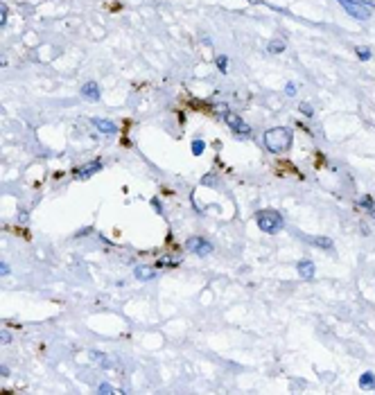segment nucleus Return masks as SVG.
<instances>
[{
  "mask_svg": "<svg viewBox=\"0 0 375 395\" xmlns=\"http://www.w3.org/2000/svg\"><path fill=\"white\" fill-rule=\"evenodd\" d=\"M262 140H264V147H267L269 152L280 154V152H285V149H290L292 131L290 129H285V126H274V129H269V131H264Z\"/></svg>",
  "mask_w": 375,
  "mask_h": 395,
  "instance_id": "1",
  "label": "nucleus"
},
{
  "mask_svg": "<svg viewBox=\"0 0 375 395\" xmlns=\"http://www.w3.org/2000/svg\"><path fill=\"white\" fill-rule=\"evenodd\" d=\"M256 221H258V226H260V231L269 233V235L278 233L285 226V221H283V217H280L278 210H260L256 215Z\"/></svg>",
  "mask_w": 375,
  "mask_h": 395,
  "instance_id": "2",
  "label": "nucleus"
},
{
  "mask_svg": "<svg viewBox=\"0 0 375 395\" xmlns=\"http://www.w3.org/2000/svg\"><path fill=\"white\" fill-rule=\"evenodd\" d=\"M339 5L346 9V12L353 16V18H359V20H366L371 16V9L366 5H362L359 0H337Z\"/></svg>",
  "mask_w": 375,
  "mask_h": 395,
  "instance_id": "3",
  "label": "nucleus"
},
{
  "mask_svg": "<svg viewBox=\"0 0 375 395\" xmlns=\"http://www.w3.org/2000/svg\"><path fill=\"white\" fill-rule=\"evenodd\" d=\"M185 251L188 253H197V255H208L212 253V244L204 237H190L188 242H185Z\"/></svg>",
  "mask_w": 375,
  "mask_h": 395,
  "instance_id": "4",
  "label": "nucleus"
},
{
  "mask_svg": "<svg viewBox=\"0 0 375 395\" xmlns=\"http://www.w3.org/2000/svg\"><path fill=\"white\" fill-rule=\"evenodd\" d=\"M224 120H226V125L233 129V131L237 133V136H249L251 133V126L244 122L240 115H235V113H230V111H226L224 113Z\"/></svg>",
  "mask_w": 375,
  "mask_h": 395,
  "instance_id": "5",
  "label": "nucleus"
},
{
  "mask_svg": "<svg viewBox=\"0 0 375 395\" xmlns=\"http://www.w3.org/2000/svg\"><path fill=\"white\" fill-rule=\"evenodd\" d=\"M99 170H102V160H93V163L84 165V167H75L73 176L77 178V181H86V178H91L93 174H98Z\"/></svg>",
  "mask_w": 375,
  "mask_h": 395,
  "instance_id": "6",
  "label": "nucleus"
},
{
  "mask_svg": "<svg viewBox=\"0 0 375 395\" xmlns=\"http://www.w3.org/2000/svg\"><path fill=\"white\" fill-rule=\"evenodd\" d=\"M93 125L98 126V131H99V133H109V136H113V133H118V126L113 125L111 120L95 118V120H93Z\"/></svg>",
  "mask_w": 375,
  "mask_h": 395,
  "instance_id": "7",
  "label": "nucleus"
},
{
  "mask_svg": "<svg viewBox=\"0 0 375 395\" xmlns=\"http://www.w3.org/2000/svg\"><path fill=\"white\" fill-rule=\"evenodd\" d=\"M82 95H84L86 99H91V102H98L99 99V86L95 84V81H86V84L82 86Z\"/></svg>",
  "mask_w": 375,
  "mask_h": 395,
  "instance_id": "8",
  "label": "nucleus"
},
{
  "mask_svg": "<svg viewBox=\"0 0 375 395\" xmlns=\"http://www.w3.org/2000/svg\"><path fill=\"white\" fill-rule=\"evenodd\" d=\"M296 271H298V276H301V278L312 280V278H314V262H310V260H301V262L296 264Z\"/></svg>",
  "mask_w": 375,
  "mask_h": 395,
  "instance_id": "9",
  "label": "nucleus"
},
{
  "mask_svg": "<svg viewBox=\"0 0 375 395\" xmlns=\"http://www.w3.org/2000/svg\"><path fill=\"white\" fill-rule=\"evenodd\" d=\"M357 205H359L362 210H366L369 215H373V217H375V199H373V197H362Z\"/></svg>",
  "mask_w": 375,
  "mask_h": 395,
  "instance_id": "10",
  "label": "nucleus"
},
{
  "mask_svg": "<svg viewBox=\"0 0 375 395\" xmlns=\"http://www.w3.org/2000/svg\"><path fill=\"white\" fill-rule=\"evenodd\" d=\"M179 264H181V257H167V255H163V257H158L156 267H158V269H165V267H179Z\"/></svg>",
  "mask_w": 375,
  "mask_h": 395,
  "instance_id": "11",
  "label": "nucleus"
},
{
  "mask_svg": "<svg viewBox=\"0 0 375 395\" xmlns=\"http://www.w3.org/2000/svg\"><path fill=\"white\" fill-rule=\"evenodd\" d=\"M156 276V271H151L149 267H136V278L138 280H151Z\"/></svg>",
  "mask_w": 375,
  "mask_h": 395,
  "instance_id": "12",
  "label": "nucleus"
},
{
  "mask_svg": "<svg viewBox=\"0 0 375 395\" xmlns=\"http://www.w3.org/2000/svg\"><path fill=\"white\" fill-rule=\"evenodd\" d=\"M88 357H91V359H95V362H98L99 366H104V368H109V366H111V359H109L106 355H102V352H95V350H91V352H88Z\"/></svg>",
  "mask_w": 375,
  "mask_h": 395,
  "instance_id": "13",
  "label": "nucleus"
},
{
  "mask_svg": "<svg viewBox=\"0 0 375 395\" xmlns=\"http://www.w3.org/2000/svg\"><path fill=\"white\" fill-rule=\"evenodd\" d=\"M267 50H269V54H280V52H285V43L276 39V41H271Z\"/></svg>",
  "mask_w": 375,
  "mask_h": 395,
  "instance_id": "14",
  "label": "nucleus"
},
{
  "mask_svg": "<svg viewBox=\"0 0 375 395\" xmlns=\"http://www.w3.org/2000/svg\"><path fill=\"white\" fill-rule=\"evenodd\" d=\"M204 149H206L204 140H195V142H192V154H195V156H201V154H204Z\"/></svg>",
  "mask_w": 375,
  "mask_h": 395,
  "instance_id": "15",
  "label": "nucleus"
},
{
  "mask_svg": "<svg viewBox=\"0 0 375 395\" xmlns=\"http://www.w3.org/2000/svg\"><path fill=\"white\" fill-rule=\"evenodd\" d=\"M355 54H357V57H359L362 61H369V59H371V50H369V47H359V46H357V47H355Z\"/></svg>",
  "mask_w": 375,
  "mask_h": 395,
  "instance_id": "16",
  "label": "nucleus"
},
{
  "mask_svg": "<svg viewBox=\"0 0 375 395\" xmlns=\"http://www.w3.org/2000/svg\"><path fill=\"white\" fill-rule=\"evenodd\" d=\"M314 244L321 249H332V239H328V237H314Z\"/></svg>",
  "mask_w": 375,
  "mask_h": 395,
  "instance_id": "17",
  "label": "nucleus"
},
{
  "mask_svg": "<svg viewBox=\"0 0 375 395\" xmlns=\"http://www.w3.org/2000/svg\"><path fill=\"white\" fill-rule=\"evenodd\" d=\"M217 68H219V73H226V68H228V57H217Z\"/></svg>",
  "mask_w": 375,
  "mask_h": 395,
  "instance_id": "18",
  "label": "nucleus"
},
{
  "mask_svg": "<svg viewBox=\"0 0 375 395\" xmlns=\"http://www.w3.org/2000/svg\"><path fill=\"white\" fill-rule=\"evenodd\" d=\"M362 386H366V389L373 386V373H364L362 375Z\"/></svg>",
  "mask_w": 375,
  "mask_h": 395,
  "instance_id": "19",
  "label": "nucleus"
},
{
  "mask_svg": "<svg viewBox=\"0 0 375 395\" xmlns=\"http://www.w3.org/2000/svg\"><path fill=\"white\" fill-rule=\"evenodd\" d=\"M298 109H301V113H303V115H308V118H312V113H314V111H312V106L305 104V102H303V104L298 106Z\"/></svg>",
  "mask_w": 375,
  "mask_h": 395,
  "instance_id": "20",
  "label": "nucleus"
},
{
  "mask_svg": "<svg viewBox=\"0 0 375 395\" xmlns=\"http://www.w3.org/2000/svg\"><path fill=\"white\" fill-rule=\"evenodd\" d=\"M0 14H2V18H0V25H7V7H5V5L0 7Z\"/></svg>",
  "mask_w": 375,
  "mask_h": 395,
  "instance_id": "21",
  "label": "nucleus"
},
{
  "mask_svg": "<svg viewBox=\"0 0 375 395\" xmlns=\"http://www.w3.org/2000/svg\"><path fill=\"white\" fill-rule=\"evenodd\" d=\"M285 91H287V95H290V97H292V95H296V84H292V81H290Z\"/></svg>",
  "mask_w": 375,
  "mask_h": 395,
  "instance_id": "22",
  "label": "nucleus"
},
{
  "mask_svg": "<svg viewBox=\"0 0 375 395\" xmlns=\"http://www.w3.org/2000/svg\"><path fill=\"white\" fill-rule=\"evenodd\" d=\"M99 393H113V389H111V386H109V384H99Z\"/></svg>",
  "mask_w": 375,
  "mask_h": 395,
  "instance_id": "23",
  "label": "nucleus"
},
{
  "mask_svg": "<svg viewBox=\"0 0 375 395\" xmlns=\"http://www.w3.org/2000/svg\"><path fill=\"white\" fill-rule=\"evenodd\" d=\"M362 5H366V7H375V0H359Z\"/></svg>",
  "mask_w": 375,
  "mask_h": 395,
  "instance_id": "24",
  "label": "nucleus"
},
{
  "mask_svg": "<svg viewBox=\"0 0 375 395\" xmlns=\"http://www.w3.org/2000/svg\"><path fill=\"white\" fill-rule=\"evenodd\" d=\"M0 269H2V271H0V273H2V276H7V273H9V267H7L5 262H2V267H0Z\"/></svg>",
  "mask_w": 375,
  "mask_h": 395,
  "instance_id": "25",
  "label": "nucleus"
}]
</instances>
